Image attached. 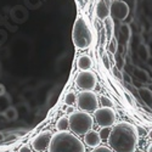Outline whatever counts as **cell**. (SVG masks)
Segmentation results:
<instances>
[{"label": "cell", "mask_w": 152, "mask_h": 152, "mask_svg": "<svg viewBox=\"0 0 152 152\" xmlns=\"http://www.w3.org/2000/svg\"><path fill=\"white\" fill-rule=\"evenodd\" d=\"M72 39L73 44L77 49L84 50L88 49L93 43V34L88 26L86 21L83 17H78L74 22L73 32H72Z\"/></svg>", "instance_id": "cell-3"}, {"label": "cell", "mask_w": 152, "mask_h": 152, "mask_svg": "<svg viewBox=\"0 0 152 152\" xmlns=\"http://www.w3.org/2000/svg\"><path fill=\"white\" fill-rule=\"evenodd\" d=\"M51 132L45 130L38 134L33 140H32V147L37 152H44L46 148H49L50 141H51Z\"/></svg>", "instance_id": "cell-9"}, {"label": "cell", "mask_w": 152, "mask_h": 152, "mask_svg": "<svg viewBox=\"0 0 152 152\" xmlns=\"http://www.w3.org/2000/svg\"><path fill=\"white\" fill-rule=\"evenodd\" d=\"M68 128H69V119H68V117L63 116V117L57 119V122H56V129H57V132H67Z\"/></svg>", "instance_id": "cell-16"}, {"label": "cell", "mask_w": 152, "mask_h": 152, "mask_svg": "<svg viewBox=\"0 0 152 152\" xmlns=\"http://www.w3.org/2000/svg\"><path fill=\"white\" fill-rule=\"evenodd\" d=\"M142 152H145V151H142Z\"/></svg>", "instance_id": "cell-42"}, {"label": "cell", "mask_w": 152, "mask_h": 152, "mask_svg": "<svg viewBox=\"0 0 152 152\" xmlns=\"http://www.w3.org/2000/svg\"><path fill=\"white\" fill-rule=\"evenodd\" d=\"M150 107H151V110H152V105H151V106H150Z\"/></svg>", "instance_id": "cell-40"}, {"label": "cell", "mask_w": 152, "mask_h": 152, "mask_svg": "<svg viewBox=\"0 0 152 152\" xmlns=\"http://www.w3.org/2000/svg\"><path fill=\"white\" fill-rule=\"evenodd\" d=\"M115 60H116V67H117L118 69L123 71V68H124V66H125V61H124L123 56L117 53L116 56H115Z\"/></svg>", "instance_id": "cell-22"}, {"label": "cell", "mask_w": 152, "mask_h": 152, "mask_svg": "<svg viewBox=\"0 0 152 152\" xmlns=\"http://www.w3.org/2000/svg\"><path fill=\"white\" fill-rule=\"evenodd\" d=\"M148 136H150V139H151V140H152V129L148 132Z\"/></svg>", "instance_id": "cell-36"}, {"label": "cell", "mask_w": 152, "mask_h": 152, "mask_svg": "<svg viewBox=\"0 0 152 152\" xmlns=\"http://www.w3.org/2000/svg\"><path fill=\"white\" fill-rule=\"evenodd\" d=\"M102 62H104L106 69H111V63H110V58H108V55L107 54H104L102 55Z\"/></svg>", "instance_id": "cell-27"}, {"label": "cell", "mask_w": 152, "mask_h": 152, "mask_svg": "<svg viewBox=\"0 0 152 152\" xmlns=\"http://www.w3.org/2000/svg\"><path fill=\"white\" fill-rule=\"evenodd\" d=\"M146 63H147V66H148V68H150V69L152 71V56H151V57H150V58L147 60V62H146Z\"/></svg>", "instance_id": "cell-34"}, {"label": "cell", "mask_w": 152, "mask_h": 152, "mask_svg": "<svg viewBox=\"0 0 152 152\" xmlns=\"http://www.w3.org/2000/svg\"><path fill=\"white\" fill-rule=\"evenodd\" d=\"M137 140L136 126L129 122H119L111 130L108 144L115 152H134Z\"/></svg>", "instance_id": "cell-1"}, {"label": "cell", "mask_w": 152, "mask_h": 152, "mask_svg": "<svg viewBox=\"0 0 152 152\" xmlns=\"http://www.w3.org/2000/svg\"><path fill=\"white\" fill-rule=\"evenodd\" d=\"M4 113H5V116H6L9 122H14V121H16L18 118V111L14 106H10L9 108H6L4 111Z\"/></svg>", "instance_id": "cell-18"}, {"label": "cell", "mask_w": 152, "mask_h": 152, "mask_svg": "<svg viewBox=\"0 0 152 152\" xmlns=\"http://www.w3.org/2000/svg\"><path fill=\"white\" fill-rule=\"evenodd\" d=\"M133 74H134V77L136 79H139V80H140L141 83H144V84L148 83V80L151 78L148 72L146 69H144V68H140V67H134L133 68Z\"/></svg>", "instance_id": "cell-14"}, {"label": "cell", "mask_w": 152, "mask_h": 152, "mask_svg": "<svg viewBox=\"0 0 152 152\" xmlns=\"http://www.w3.org/2000/svg\"><path fill=\"white\" fill-rule=\"evenodd\" d=\"M137 94L140 96V99L142 100V102L151 106L152 105V91L148 89L147 86H142L137 90Z\"/></svg>", "instance_id": "cell-15"}, {"label": "cell", "mask_w": 152, "mask_h": 152, "mask_svg": "<svg viewBox=\"0 0 152 152\" xmlns=\"http://www.w3.org/2000/svg\"><path fill=\"white\" fill-rule=\"evenodd\" d=\"M97 78L91 71H80L75 77V85L83 91H93L96 86Z\"/></svg>", "instance_id": "cell-6"}, {"label": "cell", "mask_w": 152, "mask_h": 152, "mask_svg": "<svg viewBox=\"0 0 152 152\" xmlns=\"http://www.w3.org/2000/svg\"><path fill=\"white\" fill-rule=\"evenodd\" d=\"M4 139H5V136H4V134L0 132V142H3L4 141Z\"/></svg>", "instance_id": "cell-35"}, {"label": "cell", "mask_w": 152, "mask_h": 152, "mask_svg": "<svg viewBox=\"0 0 152 152\" xmlns=\"http://www.w3.org/2000/svg\"><path fill=\"white\" fill-rule=\"evenodd\" d=\"M119 31H121V35L123 38V40L124 42H129L130 37H132V28H130L129 24L128 23H122Z\"/></svg>", "instance_id": "cell-17"}, {"label": "cell", "mask_w": 152, "mask_h": 152, "mask_svg": "<svg viewBox=\"0 0 152 152\" xmlns=\"http://www.w3.org/2000/svg\"><path fill=\"white\" fill-rule=\"evenodd\" d=\"M77 105L79 111L83 112H95L99 108V99L93 91H82L77 97Z\"/></svg>", "instance_id": "cell-5"}, {"label": "cell", "mask_w": 152, "mask_h": 152, "mask_svg": "<svg viewBox=\"0 0 152 152\" xmlns=\"http://www.w3.org/2000/svg\"><path fill=\"white\" fill-rule=\"evenodd\" d=\"M110 10H111V15L113 18H116L121 22H123L126 17L129 15V5L126 4L123 0H115V1L111 3V6H110Z\"/></svg>", "instance_id": "cell-8"}, {"label": "cell", "mask_w": 152, "mask_h": 152, "mask_svg": "<svg viewBox=\"0 0 152 152\" xmlns=\"http://www.w3.org/2000/svg\"><path fill=\"white\" fill-rule=\"evenodd\" d=\"M147 151H148V152H152V144H151V145L148 146V148H147Z\"/></svg>", "instance_id": "cell-37"}, {"label": "cell", "mask_w": 152, "mask_h": 152, "mask_svg": "<svg viewBox=\"0 0 152 152\" xmlns=\"http://www.w3.org/2000/svg\"><path fill=\"white\" fill-rule=\"evenodd\" d=\"M6 122H9V121H7L6 116H5V113L4 112H0V124H5Z\"/></svg>", "instance_id": "cell-30"}, {"label": "cell", "mask_w": 152, "mask_h": 152, "mask_svg": "<svg viewBox=\"0 0 152 152\" xmlns=\"http://www.w3.org/2000/svg\"><path fill=\"white\" fill-rule=\"evenodd\" d=\"M150 49H151V51H152V42H151V44H150Z\"/></svg>", "instance_id": "cell-39"}, {"label": "cell", "mask_w": 152, "mask_h": 152, "mask_svg": "<svg viewBox=\"0 0 152 152\" xmlns=\"http://www.w3.org/2000/svg\"><path fill=\"white\" fill-rule=\"evenodd\" d=\"M10 106H11V99H10V96L7 94L4 95V96H0V108L6 110Z\"/></svg>", "instance_id": "cell-21"}, {"label": "cell", "mask_w": 152, "mask_h": 152, "mask_svg": "<svg viewBox=\"0 0 152 152\" xmlns=\"http://www.w3.org/2000/svg\"><path fill=\"white\" fill-rule=\"evenodd\" d=\"M44 152H45V151H44ZM46 152H49V151H46Z\"/></svg>", "instance_id": "cell-41"}, {"label": "cell", "mask_w": 152, "mask_h": 152, "mask_svg": "<svg viewBox=\"0 0 152 152\" xmlns=\"http://www.w3.org/2000/svg\"><path fill=\"white\" fill-rule=\"evenodd\" d=\"M112 72H113V74H115V77H116L117 79L123 80V71H121V69H118L117 67H115V68H112Z\"/></svg>", "instance_id": "cell-26"}, {"label": "cell", "mask_w": 152, "mask_h": 152, "mask_svg": "<svg viewBox=\"0 0 152 152\" xmlns=\"http://www.w3.org/2000/svg\"><path fill=\"white\" fill-rule=\"evenodd\" d=\"M69 128L77 135H85L89 133L94 125V118L90 113L83 111H74L68 116Z\"/></svg>", "instance_id": "cell-4"}, {"label": "cell", "mask_w": 152, "mask_h": 152, "mask_svg": "<svg viewBox=\"0 0 152 152\" xmlns=\"http://www.w3.org/2000/svg\"><path fill=\"white\" fill-rule=\"evenodd\" d=\"M147 88H148V89L152 91V83H148V86H147Z\"/></svg>", "instance_id": "cell-38"}, {"label": "cell", "mask_w": 152, "mask_h": 152, "mask_svg": "<svg viewBox=\"0 0 152 152\" xmlns=\"http://www.w3.org/2000/svg\"><path fill=\"white\" fill-rule=\"evenodd\" d=\"M20 152H32V150L28 145H23L20 147Z\"/></svg>", "instance_id": "cell-32"}, {"label": "cell", "mask_w": 152, "mask_h": 152, "mask_svg": "<svg viewBox=\"0 0 152 152\" xmlns=\"http://www.w3.org/2000/svg\"><path fill=\"white\" fill-rule=\"evenodd\" d=\"M95 121L101 128H110L116 122V112L110 107H101L95 112Z\"/></svg>", "instance_id": "cell-7"}, {"label": "cell", "mask_w": 152, "mask_h": 152, "mask_svg": "<svg viewBox=\"0 0 152 152\" xmlns=\"http://www.w3.org/2000/svg\"><path fill=\"white\" fill-rule=\"evenodd\" d=\"M77 67L80 71H89L93 67V60L88 55H82L77 60Z\"/></svg>", "instance_id": "cell-13"}, {"label": "cell", "mask_w": 152, "mask_h": 152, "mask_svg": "<svg viewBox=\"0 0 152 152\" xmlns=\"http://www.w3.org/2000/svg\"><path fill=\"white\" fill-rule=\"evenodd\" d=\"M95 12H96L97 18L102 20V21H106L111 15V10H110V7L105 0H100V1L96 4Z\"/></svg>", "instance_id": "cell-10"}, {"label": "cell", "mask_w": 152, "mask_h": 152, "mask_svg": "<svg viewBox=\"0 0 152 152\" xmlns=\"http://www.w3.org/2000/svg\"><path fill=\"white\" fill-rule=\"evenodd\" d=\"M4 95H6V89L3 84H0V96H4Z\"/></svg>", "instance_id": "cell-33"}, {"label": "cell", "mask_w": 152, "mask_h": 152, "mask_svg": "<svg viewBox=\"0 0 152 152\" xmlns=\"http://www.w3.org/2000/svg\"><path fill=\"white\" fill-rule=\"evenodd\" d=\"M100 137H101V140H108V137H110V134H111V130L110 128H102L100 130Z\"/></svg>", "instance_id": "cell-25"}, {"label": "cell", "mask_w": 152, "mask_h": 152, "mask_svg": "<svg viewBox=\"0 0 152 152\" xmlns=\"http://www.w3.org/2000/svg\"><path fill=\"white\" fill-rule=\"evenodd\" d=\"M77 95H75V93L74 91H68L67 94H66V96H65V104L67 105V106H69V107H72L75 102H77Z\"/></svg>", "instance_id": "cell-19"}, {"label": "cell", "mask_w": 152, "mask_h": 152, "mask_svg": "<svg viewBox=\"0 0 152 152\" xmlns=\"http://www.w3.org/2000/svg\"><path fill=\"white\" fill-rule=\"evenodd\" d=\"M137 128V135L139 136H145L146 135V130L142 128V126H136Z\"/></svg>", "instance_id": "cell-31"}, {"label": "cell", "mask_w": 152, "mask_h": 152, "mask_svg": "<svg viewBox=\"0 0 152 152\" xmlns=\"http://www.w3.org/2000/svg\"><path fill=\"white\" fill-rule=\"evenodd\" d=\"M123 80H124L125 83H128L129 85L132 84V77H130L128 73H124V72H123Z\"/></svg>", "instance_id": "cell-29"}, {"label": "cell", "mask_w": 152, "mask_h": 152, "mask_svg": "<svg viewBox=\"0 0 152 152\" xmlns=\"http://www.w3.org/2000/svg\"><path fill=\"white\" fill-rule=\"evenodd\" d=\"M118 43H117V40L116 39H111V42H110V44H108V50H110V53H112V54H117V51H118Z\"/></svg>", "instance_id": "cell-24"}, {"label": "cell", "mask_w": 152, "mask_h": 152, "mask_svg": "<svg viewBox=\"0 0 152 152\" xmlns=\"http://www.w3.org/2000/svg\"><path fill=\"white\" fill-rule=\"evenodd\" d=\"M105 33L107 35L108 39L112 38V34H113V21L111 17H108L106 21H105Z\"/></svg>", "instance_id": "cell-20"}, {"label": "cell", "mask_w": 152, "mask_h": 152, "mask_svg": "<svg viewBox=\"0 0 152 152\" xmlns=\"http://www.w3.org/2000/svg\"><path fill=\"white\" fill-rule=\"evenodd\" d=\"M137 56L141 61L144 62H147V60L151 57V49H150V45L145 44V43H140L137 45Z\"/></svg>", "instance_id": "cell-12"}, {"label": "cell", "mask_w": 152, "mask_h": 152, "mask_svg": "<svg viewBox=\"0 0 152 152\" xmlns=\"http://www.w3.org/2000/svg\"><path fill=\"white\" fill-rule=\"evenodd\" d=\"M49 152H85V146L72 133L56 132L51 136Z\"/></svg>", "instance_id": "cell-2"}, {"label": "cell", "mask_w": 152, "mask_h": 152, "mask_svg": "<svg viewBox=\"0 0 152 152\" xmlns=\"http://www.w3.org/2000/svg\"><path fill=\"white\" fill-rule=\"evenodd\" d=\"M93 152H113V150H111V148L107 147V146H99V147L94 148Z\"/></svg>", "instance_id": "cell-28"}, {"label": "cell", "mask_w": 152, "mask_h": 152, "mask_svg": "<svg viewBox=\"0 0 152 152\" xmlns=\"http://www.w3.org/2000/svg\"><path fill=\"white\" fill-rule=\"evenodd\" d=\"M101 137H100V134L97 132H94V130H90L89 133H86L84 135V142L86 146L89 147H99L100 144H101Z\"/></svg>", "instance_id": "cell-11"}, {"label": "cell", "mask_w": 152, "mask_h": 152, "mask_svg": "<svg viewBox=\"0 0 152 152\" xmlns=\"http://www.w3.org/2000/svg\"><path fill=\"white\" fill-rule=\"evenodd\" d=\"M100 104L102 105V107H110V108H113V101L107 97V96H100Z\"/></svg>", "instance_id": "cell-23"}]
</instances>
